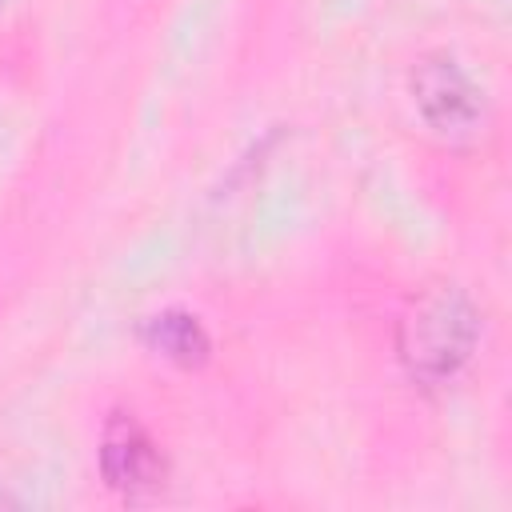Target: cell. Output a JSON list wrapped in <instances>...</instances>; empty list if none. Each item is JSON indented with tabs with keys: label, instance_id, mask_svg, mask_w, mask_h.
Returning a JSON list of instances; mask_svg holds the SVG:
<instances>
[{
	"label": "cell",
	"instance_id": "1",
	"mask_svg": "<svg viewBox=\"0 0 512 512\" xmlns=\"http://www.w3.org/2000/svg\"><path fill=\"white\" fill-rule=\"evenodd\" d=\"M472 344H476V312L452 288L428 292L404 316V328H400V356L408 372L420 380L452 376L472 356Z\"/></svg>",
	"mask_w": 512,
	"mask_h": 512
},
{
	"label": "cell",
	"instance_id": "2",
	"mask_svg": "<svg viewBox=\"0 0 512 512\" xmlns=\"http://www.w3.org/2000/svg\"><path fill=\"white\" fill-rule=\"evenodd\" d=\"M100 468L108 476L112 488L136 492V488H152L164 476V460L160 448L152 444V436L124 412H116L104 424V440H100Z\"/></svg>",
	"mask_w": 512,
	"mask_h": 512
},
{
	"label": "cell",
	"instance_id": "3",
	"mask_svg": "<svg viewBox=\"0 0 512 512\" xmlns=\"http://www.w3.org/2000/svg\"><path fill=\"white\" fill-rule=\"evenodd\" d=\"M416 100L424 108V116L440 128V132H460L472 128L480 116V100L476 88L468 84V76L452 64V60H424L412 76Z\"/></svg>",
	"mask_w": 512,
	"mask_h": 512
},
{
	"label": "cell",
	"instance_id": "4",
	"mask_svg": "<svg viewBox=\"0 0 512 512\" xmlns=\"http://www.w3.org/2000/svg\"><path fill=\"white\" fill-rule=\"evenodd\" d=\"M144 344L164 356V360H176L184 368L200 364L208 356V332L200 328L196 316L188 312H160V316H148L144 324Z\"/></svg>",
	"mask_w": 512,
	"mask_h": 512
}]
</instances>
